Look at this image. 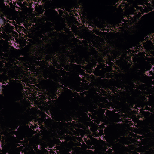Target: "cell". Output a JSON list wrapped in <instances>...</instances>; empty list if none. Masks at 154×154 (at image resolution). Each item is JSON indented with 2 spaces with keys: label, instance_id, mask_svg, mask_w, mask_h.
Here are the masks:
<instances>
[{
  "label": "cell",
  "instance_id": "5",
  "mask_svg": "<svg viewBox=\"0 0 154 154\" xmlns=\"http://www.w3.org/2000/svg\"><path fill=\"white\" fill-rule=\"evenodd\" d=\"M57 13H58V14L60 16H64V14H65V12L63 10V9H61V8H58L57 9Z\"/></svg>",
  "mask_w": 154,
  "mask_h": 154
},
{
  "label": "cell",
  "instance_id": "4",
  "mask_svg": "<svg viewBox=\"0 0 154 154\" xmlns=\"http://www.w3.org/2000/svg\"><path fill=\"white\" fill-rule=\"evenodd\" d=\"M97 135H98L99 138H102V137L104 136V134H105V131H104V129H99L97 130Z\"/></svg>",
  "mask_w": 154,
  "mask_h": 154
},
{
  "label": "cell",
  "instance_id": "3",
  "mask_svg": "<svg viewBox=\"0 0 154 154\" xmlns=\"http://www.w3.org/2000/svg\"><path fill=\"white\" fill-rule=\"evenodd\" d=\"M1 32L7 34H11L16 30L14 25L10 22H7L3 27H1Z\"/></svg>",
  "mask_w": 154,
  "mask_h": 154
},
{
  "label": "cell",
  "instance_id": "1",
  "mask_svg": "<svg viewBox=\"0 0 154 154\" xmlns=\"http://www.w3.org/2000/svg\"><path fill=\"white\" fill-rule=\"evenodd\" d=\"M34 14L37 16H41L44 14L45 7L43 4L40 3H35L33 4Z\"/></svg>",
  "mask_w": 154,
  "mask_h": 154
},
{
  "label": "cell",
  "instance_id": "2",
  "mask_svg": "<svg viewBox=\"0 0 154 154\" xmlns=\"http://www.w3.org/2000/svg\"><path fill=\"white\" fill-rule=\"evenodd\" d=\"M142 47L143 49L147 52H150L153 51V42L151 38L146 39L142 43Z\"/></svg>",
  "mask_w": 154,
  "mask_h": 154
}]
</instances>
